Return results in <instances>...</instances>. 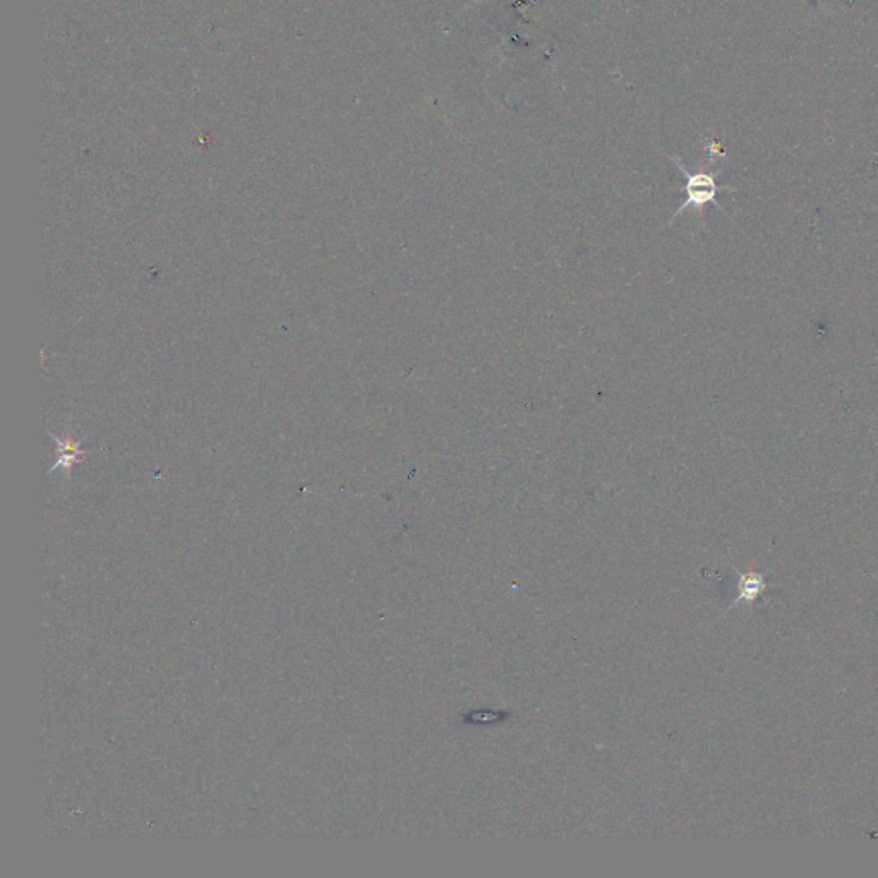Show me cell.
<instances>
[{"label": "cell", "mask_w": 878, "mask_h": 878, "mask_svg": "<svg viewBox=\"0 0 878 878\" xmlns=\"http://www.w3.org/2000/svg\"><path fill=\"white\" fill-rule=\"evenodd\" d=\"M764 590V578L760 577V575H746V577L741 578L740 597H738V601L736 602H740L741 599L745 602L757 601V597L760 596Z\"/></svg>", "instance_id": "2"}, {"label": "cell", "mask_w": 878, "mask_h": 878, "mask_svg": "<svg viewBox=\"0 0 878 878\" xmlns=\"http://www.w3.org/2000/svg\"><path fill=\"white\" fill-rule=\"evenodd\" d=\"M671 160L676 163V167L686 177V199L685 203L678 210L674 211L673 217L669 218L668 225H671L676 218L683 215V211L688 210V208L702 211L704 206L714 205L724 215H728V211L724 210L721 203L717 201V194L728 189V187H719V184H717V175L721 174V170H716V172H690V170L686 169L685 163L681 162V158L671 155ZM728 191H731V189H728Z\"/></svg>", "instance_id": "1"}]
</instances>
